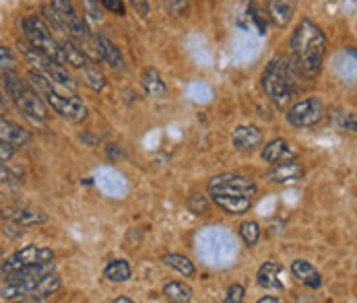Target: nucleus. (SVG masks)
I'll list each match as a JSON object with an SVG mask.
<instances>
[{
	"label": "nucleus",
	"instance_id": "obj_1",
	"mask_svg": "<svg viewBox=\"0 0 357 303\" xmlns=\"http://www.w3.org/2000/svg\"><path fill=\"white\" fill-rule=\"evenodd\" d=\"M289 52H291V62L302 77L306 79L318 77L326 58V38L322 29L314 21L302 19L296 31L291 33Z\"/></svg>",
	"mask_w": 357,
	"mask_h": 303
},
{
	"label": "nucleus",
	"instance_id": "obj_2",
	"mask_svg": "<svg viewBox=\"0 0 357 303\" xmlns=\"http://www.w3.org/2000/svg\"><path fill=\"white\" fill-rule=\"evenodd\" d=\"M27 79H29V85L40 93L44 103L52 107L60 118H64L68 122H77V124L87 120L89 109H87L85 101L77 95V91L66 89L62 85H56V83L48 81L46 77L33 72V70L27 72Z\"/></svg>",
	"mask_w": 357,
	"mask_h": 303
},
{
	"label": "nucleus",
	"instance_id": "obj_3",
	"mask_svg": "<svg viewBox=\"0 0 357 303\" xmlns=\"http://www.w3.org/2000/svg\"><path fill=\"white\" fill-rule=\"evenodd\" d=\"M300 72L285 56H275L262 72V91L275 105L283 107L300 93Z\"/></svg>",
	"mask_w": 357,
	"mask_h": 303
},
{
	"label": "nucleus",
	"instance_id": "obj_4",
	"mask_svg": "<svg viewBox=\"0 0 357 303\" xmlns=\"http://www.w3.org/2000/svg\"><path fill=\"white\" fill-rule=\"evenodd\" d=\"M0 81H2L6 98L13 101L27 118L38 120V122L48 120V116H50L48 105L40 98V93L27 81H23L15 70H4Z\"/></svg>",
	"mask_w": 357,
	"mask_h": 303
},
{
	"label": "nucleus",
	"instance_id": "obj_5",
	"mask_svg": "<svg viewBox=\"0 0 357 303\" xmlns=\"http://www.w3.org/2000/svg\"><path fill=\"white\" fill-rule=\"evenodd\" d=\"M21 29H23V38L27 40V46H31L36 52L44 54L46 58H52L54 62L66 66L64 54L60 48V42L56 40V36L50 31V25L42 19V17H23L21 19Z\"/></svg>",
	"mask_w": 357,
	"mask_h": 303
},
{
	"label": "nucleus",
	"instance_id": "obj_6",
	"mask_svg": "<svg viewBox=\"0 0 357 303\" xmlns=\"http://www.w3.org/2000/svg\"><path fill=\"white\" fill-rule=\"evenodd\" d=\"M19 50L23 52L25 60L31 64V70H33V72L46 77L48 81L56 83V85H62V87H66V89L77 91V83H75V79L70 77V72H68L66 66L54 62L52 58H46L44 54L36 52L31 46H27V44H19Z\"/></svg>",
	"mask_w": 357,
	"mask_h": 303
},
{
	"label": "nucleus",
	"instance_id": "obj_7",
	"mask_svg": "<svg viewBox=\"0 0 357 303\" xmlns=\"http://www.w3.org/2000/svg\"><path fill=\"white\" fill-rule=\"evenodd\" d=\"M324 116H326V107L318 98H306V100L296 101L285 114L287 122L294 128H302V130L318 126L324 120Z\"/></svg>",
	"mask_w": 357,
	"mask_h": 303
},
{
	"label": "nucleus",
	"instance_id": "obj_8",
	"mask_svg": "<svg viewBox=\"0 0 357 303\" xmlns=\"http://www.w3.org/2000/svg\"><path fill=\"white\" fill-rule=\"evenodd\" d=\"M258 186L250 178L240 173H221L208 182V194H236V196H250L255 199Z\"/></svg>",
	"mask_w": 357,
	"mask_h": 303
},
{
	"label": "nucleus",
	"instance_id": "obj_9",
	"mask_svg": "<svg viewBox=\"0 0 357 303\" xmlns=\"http://www.w3.org/2000/svg\"><path fill=\"white\" fill-rule=\"evenodd\" d=\"M50 260H54V252L50 248H46V246H25V248L17 250L13 256H8L0 264V268L6 274V272H13L17 268H23V266L42 264V262H50Z\"/></svg>",
	"mask_w": 357,
	"mask_h": 303
},
{
	"label": "nucleus",
	"instance_id": "obj_10",
	"mask_svg": "<svg viewBox=\"0 0 357 303\" xmlns=\"http://www.w3.org/2000/svg\"><path fill=\"white\" fill-rule=\"evenodd\" d=\"M0 212L15 227H36V225L48 223V215L46 212L36 210V208H27V206H8V208H4Z\"/></svg>",
	"mask_w": 357,
	"mask_h": 303
},
{
	"label": "nucleus",
	"instance_id": "obj_11",
	"mask_svg": "<svg viewBox=\"0 0 357 303\" xmlns=\"http://www.w3.org/2000/svg\"><path fill=\"white\" fill-rule=\"evenodd\" d=\"M304 178V165L298 159H287L275 163V167L266 173V180L273 184H291Z\"/></svg>",
	"mask_w": 357,
	"mask_h": 303
},
{
	"label": "nucleus",
	"instance_id": "obj_12",
	"mask_svg": "<svg viewBox=\"0 0 357 303\" xmlns=\"http://www.w3.org/2000/svg\"><path fill=\"white\" fill-rule=\"evenodd\" d=\"M283 279H285V270L277 262H264L256 272L258 285L266 291H283L285 289Z\"/></svg>",
	"mask_w": 357,
	"mask_h": 303
},
{
	"label": "nucleus",
	"instance_id": "obj_13",
	"mask_svg": "<svg viewBox=\"0 0 357 303\" xmlns=\"http://www.w3.org/2000/svg\"><path fill=\"white\" fill-rule=\"evenodd\" d=\"M298 4L300 0H266V8H268V19L277 25V27H287L296 13H298Z\"/></svg>",
	"mask_w": 357,
	"mask_h": 303
},
{
	"label": "nucleus",
	"instance_id": "obj_14",
	"mask_svg": "<svg viewBox=\"0 0 357 303\" xmlns=\"http://www.w3.org/2000/svg\"><path fill=\"white\" fill-rule=\"evenodd\" d=\"M262 130L256 126H238L231 134V143L238 151H255L262 145Z\"/></svg>",
	"mask_w": 357,
	"mask_h": 303
},
{
	"label": "nucleus",
	"instance_id": "obj_15",
	"mask_svg": "<svg viewBox=\"0 0 357 303\" xmlns=\"http://www.w3.org/2000/svg\"><path fill=\"white\" fill-rule=\"evenodd\" d=\"M0 141L8 143L10 147H27L31 137L25 128H21L19 124L10 122L8 118L0 116Z\"/></svg>",
	"mask_w": 357,
	"mask_h": 303
},
{
	"label": "nucleus",
	"instance_id": "obj_16",
	"mask_svg": "<svg viewBox=\"0 0 357 303\" xmlns=\"http://www.w3.org/2000/svg\"><path fill=\"white\" fill-rule=\"evenodd\" d=\"M93 42H96V48H98V60L109 64L112 68H124V58H122V52L116 44H112L105 36L102 33H93Z\"/></svg>",
	"mask_w": 357,
	"mask_h": 303
},
{
	"label": "nucleus",
	"instance_id": "obj_17",
	"mask_svg": "<svg viewBox=\"0 0 357 303\" xmlns=\"http://www.w3.org/2000/svg\"><path fill=\"white\" fill-rule=\"evenodd\" d=\"M291 274L306 285L307 289H320L322 287V277L316 270V266L307 260H294L291 262Z\"/></svg>",
	"mask_w": 357,
	"mask_h": 303
},
{
	"label": "nucleus",
	"instance_id": "obj_18",
	"mask_svg": "<svg viewBox=\"0 0 357 303\" xmlns=\"http://www.w3.org/2000/svg\"><path fill=\"white\" fill-rule=\"evenodd\" d=\"M211 199L227 215H244V212H248L250 206H252V201H255L250 196H236V194H211Z\"/></svg>",
	"mask_w": 357,
	"mask_h": 303
},
{
	"label": "nucleus",
	"instance_id": "obj_19",
	"mask_svg": "<svg viewBox=\"0 0 357 303\" xmlns=\"http://www.w3.org/2000/svg\"><path fill=\"white\" fill-rule=\"evenodd\" d=\"M60 287H62V279L52 270V272L44 274V277L36 283L29 302H46V300H50L52 295H54Z\"/></svg>",
	"mask_w": 357,
	"mask_h": 303
},
{
	"label": "nucleus",
	"instance_id": "obj_20",
	"mask_svg": "<svg viewBox=\"0 0 357 303\" xmlns=\"http://www.w3.org/2000/svg\"><path fill=\"white\" fill-rule=\"evenodd\" d=\"M141 85L145 89V93L153 100H163L167 98V85L161 79V75L155 68H145L143 77H141Z\"/></svg>",
	"mask_w": 357,
	"mask_h": 303
},
{
	"label": "nucleus",
	"instance_id": "obj_21",
	"mask_svg": "<svg viewBox=\"0 0 357 303\" xmlns=\"http://www.w3.org/2000/svg\"><path fill=\"white\" fill-rule=\"evenodd\" d=\"M262 159L266 163H281V161H287V159H296V151L283 141V139H275L273 143H268L264 149H262Z\"/></svg>",
	"mask_w": 357,
	"mask_h": 303
},
{
	"label": "nucleus",
	"instance_id": "obj_22",
	"mask_svg": "<svg viewBox=\"0 0 357 303\" xmlns=\"http://www.w3.org/2000/svg\"><path fill=\"white\" fill-rule=\"evenodd\" d=\"M58 42H60V48H62V54H64L66 64H70L73 68H79V70H81V68L91 60L85 52L81 50V48L70 40V38H66V36H64V38H62V40H58Z\"/></svg>",
	"mask_w": 357,
	"mask_h": 303
},
{
	"label": "nucleus",
	"instance_id": "obj_23",
	"mask_svg": "<svg viewBox=\"0 0 357 303\" xmlns=\"http://www.w3.org/2000/svg\"><path fill=\"white\" fill-rule=\"evenodd\" d=\"M130 274H132V268L126 260H112L103 270V277L112 283H126Z\"/></svg>",
	"mask_w": 357,
	"mask_h": 303
},
{
	"label": "nucleus",
	"instance_id": "obj_24",
	"mask_svg": "<svg viewBox=\"0 0 357 303\" xmlns=\"http://www.w3.org/2000/svg\"><path fill=\"white\" fill-rule=\"evenodd\" d=\"M163 295L165 300L172 303H188L192 300V289L186 283L180 281H172L163 287Z\"/></svg>",
	"mask_w": 357,
	"mask_h": 303
},
{
	"label": "nucleus",
	"instance_id": "obj_25",
	"mask_svg": "<svg viewBox=\"0 0 357 303\" xmlns=\"http://www.w3.org/2000/svg\"><path fill=\"white\" fill-rule=\"evenodd\" d=\"M83 77H85V83L93 89V91H102L105 89V85H107V79H105V75L102 72V68L98 66V62H93V60H89L83 68Z\"/></svg>",
	"mask_w": 357,
	"mask_h": 303
},
{
	"label": "nucleus",
	"instance_id": "obj_26",
	"mask_svg": "<svg viewBox=\"0 0 357 303\" xmlns=\"http://www.w3.org/2000/svg\"><path fill=\"white\" fill-rule=\"evenodd\" d=\"M163 264L174 268V270H178L184 277H195V264L186 256H182V254H165L163 256Z\"/></svg>",
	"mask_w": 357,
	"mask_h": 303
},
{
	"label": "nucleus",
	"instance_id": "obj_27",
	"mask_svg": "<svg viewBox=\"0 0 357 303\" xmlns=\"http://www.w3.org/2000/svg\"><path fill=\"white\" fill-rule=\"evenodd\" d=\"M240 238L244 240L246 246H250V248L256 246L258 240H260V225L256 221H244L240 225Z\"/></svg>",
	"mask_w": 357,
	"mask_h": 303
},
{
	"label": "nucleus",
	"instance_id": "obj_28",
	"mask_svg": "<svg viewBox=\"0 0 357 303\" xmlns=\"http://www.w3.org/2000/svg\"><path fill=\"white\" fill-rule=\"evenodd\" d=\"M188 210L195 212L197 217H208L211 215V202L208 199L201 194V192H195L190 199H188Z\"/></svg>",
	"mask_w": 357,
	"mask_h": 303
},
{
	"label": "nucleus",
	"instance_id": "obj_29",
	"mask_svg": "<svg viewBox=\"0 0 357 303\" xmlns=\"http://www.w3.org/2000/svg\"><path fill=\"white\" fill-rule=\"evenodd\" d=\"M248 13H250V19L255 21V25L258 27V33L264 36L266 29H268V15H266V10H262L256 2H252L248 6Z\"/></svg>",
	"mask_w": 357,
	"mask_h": 303
},
{
	"label": "nucleus",
	"instance_id": "obj_30",
	"mask_svg": "<svg viewBox=\"0 0 357 303\" xmlns=\"http://www.w3.org/2000/svg\"><path fill=\"white\" fill-rule=\"evenodd\" d=\"M83 6H85V13L93 19V21H102L103 13H102V2L100 0H81Z\"/></svg>",
	"mask_w": 357,
	"mask_h": 303
},
{
	"label": "nucleus",
	"instance_id": "obj_31",
	"mask_svg": "<svg viewBox=\"0 0 357 303\" xmlns=\"http://www.w3.org/2000/svg\"><path fill=\"white\" fill-rule=\"evenodd\" d=\"M244 295H246V289L242 285H231L225 293V303H242L244 302Z\"/></svg>",
	"mask_w": 357,
	"mask_h": 303
},
{
	"label": "nucleus",
	"instance_id": "obj_32",
	"mask_svg": "<svg viewBox=\"0 0 357 303\" xmlns=\"http://www.w3.org/2000/svg\"><path fill=\"white\" fill-rule=\"evenodd\" d=\"M190 10V0H169V13L174 17H186Z\"/></svg>",
	"mask_w": 357,
	"mask_h": 303
},
{
	"label": "nucleus",
	"instance_id": "obj_33",
	"mask_svg": "<svg viewBox=\"0 0 357 303\" xmlns=\"http://www.w3.org/2000/svg\"><path fill=\"white\" fill-rule=\"evenodd\" d=\"M102 2V6L105 10H109V13H114V15H118V17H124L126 15V4H124V0H100Z\"/></svg>",
	"mask_w": 357,
	"mask_h": 303
},
{
	"label": "nucleus",
	"instance_id": "obj_34",
	"mask_svg": "<svg viewBox=\"0 0 357 303\" xmlns=\"http://www.w3.org/2000/svg\"><path fill=\"white\" fill-rule=\"evenodd\" d=\"M339 128H341V130H345V132H351V134H356L357 132L356 114H347V111H343V114H341Z\"/></svg>",
	"mask_w": 357,
	"mask_h": 303
},
{
	"label": "nucleus",
	"instance_id": "obj_35",
	"mask_svg": "<svg viewBox=\"0 0 357 303\" xmlns=\"http://www.w3.org/2000/svg\"><path fill=\"white\" fill-rule=\"evenodd\" d=\"M130 2V6L145 19V17H149V10H151V6H149V0H128Z\"/></svg>",
	"mask_w": 357,
	"mask_h": 303
},
{
	"label": "nucleus",
	"instance_id": "obj_36",
	"mask_svg": "<svg viewBox=\"0 0 357 303\" xmlns=\"http://www.w3.org/2000/svg\"><path fill=\"white\" fill-rule=\"evenodd\" d=\"M2 66H6L8 70L15 68V58H13V54L6 50L4 46H0V68H2Z\"/></svg>",
	"mask_w": 357,
	"mask_h": 303
},
{
	"label": "nucleus",
	"instance_id": "obj_37",
	"mask_svg": "<svg viewBox=\"0 0 357 303\" xmlns=\"http://www.w3.org/2000/svg\"><path fill=\"white\" fill-rule=\"evenodd\" d=\"M15 182H17L15 173L4 165V161H0V184H15Z\"/></svg>",
	"mask_w": 357,
	"mask_h": 303
},
{
	"label": "nucleus",
	"instance_id": "obj_38",
	"mask_svg": "<svg viewBox=\"0 0 357 303\" xmlns=\"http://www.w3.org/2000/svg\"><path fill=\"white\" fill-rule=\"evenodd\" d=\"M13 153H15V147H10L8 143L0 141V161H6V159H10V157H13Z\"/></svg>",
	"mask_w": 357,
	"mask_h": 303
},
{
	"label": "nucleus",
	"instance_id": "obj_39",
	"mask_svg": "<svg viewBox=\"0 0 357 303\" xmlns=\"http://www.w3.org/2000/svg\"><path fill=\"white\" fill-rule=\"evenodd\" d=\"M107 155H109L112 159H116V157H122V151H120L116 145H109V147H107Z\"/></svg>",
	"mask_w": 357,
	"mask_h": 303
},
{
	"label": "nucleus",
	"instance_id": "obj_40",
	"mask_svg": "<svg viewBox=\"0 0 357 303\" xmlns=\"http://www.w3.org/2000/svg\"><path fill=\"white\" fill-rule=\"evenodd\" d=\"M281 300L279 297H273V295H266V297H260L258 300V303H279Z\"/></svg>",
	"mask_w": 357,
	"mask_h": 303
},
{
	"label": "nucleus",
	"instance_id": "obj_41",
	"mask_svg": "<svg viewBox=\"0 0 357 303\" xmlns=\"http://www.w3.org/2000/svg\"><path fill=\"white\" fill-rule=\"evenodd\" d=\"M6 100H8V98H6V93H4V89L0 87V107H2V105H6Z\"/></svg>",
	"mask_w": 357,
	"mask_h": 303
},
{
	"label": "nucleus",
	"instance_id": "obj_42",
	"mask_svg": "<svg viewBox=\"0 0 357 303\" xmlns=\"http://www.w3.org/2000/svg\"><path fill=\"white\" fill-rule=\"evenodd\" d=\"M114 303H132V300H130V297H124V295H122V297H116V300H114Z\"/></svg>",
	"mask_w": 357,
	"mask_h": 303
},
{
	"label": "nucleus",
	"instance_id": "obj_43",
	"mask_svg": "<svg viewBox=\"0 0 357 303\" xmlns=\"http://www.w3.org/2000/svg\"><path fill=\"white\" fill-rule=\"evenodd\" d=\"M0 258H2V248H0Z\"/></svg>",
	"mask_w": 357,
	"mask_h": 303
}]
</instances>
